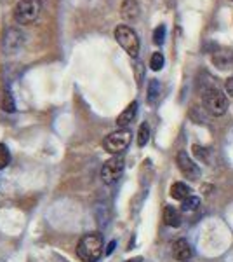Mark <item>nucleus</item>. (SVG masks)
Masks as SVG:
<instances>
[{
	"mask_svg": "<svg viewBox=\"0 0 233 262\" xmlns=\"http://www.w3.org/2000/svg\"><path fill=\"white\" fill-rule=\"evenodd\" d=\"M0 107H2L4 112H9L12 114L16 111V103H14V98H12V93L9 88H6L2 93V100H0Z\"/></svg>",
	"mask_w": 233,
	"mask_h": 262,
	"instance_id": "16",
	"label": "nucleus"
},
{
	"mask_svg": "<svg viewBox=\"0 0 233 262\" xmlns=\"http://www.w3.org/2000/svg\"><path fill=\"white\" fill-rule=\"evenodd\" d=\"M103 234L99 232H89L80 238L77 245V255L82 262H97L103 255Z\"/></svg>",
	"mask_w": 233,
	"mask_h": 262,
	"instance_id": "1",
	"label": "nucleus"
},
{
	"mask_svg": "<svg viewBox=\"0 0 233 262\" xmlns=\"http://www.w3.org/2000/svg\"><path fill=\"white\" fill-rule=\"evenodd\" d=\"M125 262H143V257H136V259H131V260H125Z\"/></svg>",
	"mask_w": 233,
	"mask_h": 262,
	"instance_id": "25",
	"label": "nucleus"
},
{
	"mask_svg": "<svg viewBox=\"0 0 233 262\" xmlns=\"http://www.w3.org/2000/svg\"><path fill=\"white\" fill-rule=\"evenodd\" d=\"M24 44V33L19 30V27H9L4 33L2 40V49L6 54H14L16 51H19Z\"/></svg>",
	"mask_w": 233,
	"mask_h": 262,
	"instance_id": "7",
	"label": "nucleus"
},
{
	"mask_svg": "<svg viewBox=\"0 0 233 262\" xmlns=\"http://www.w3.org/2000/svg\"><path fill=\"white\" fill-rule=\"evenodd\" d=\"M136 114H138V101H131V103L124 108V112H122L120 116L117 117V126L120 129H125L127 126H129L131 122L134 121Z\"/></svg>",
	"mask_w": 233,
	"mask_h": 262,
	"instance_id": "10",
	"label": "nucleus"
},
{
	"mask_svg": "<svg viewBox=\"0 0 233 262\" xmlns=\"http://www.w3.org/2000/svg\"><path fill=\"white\" fill-rule=\"evenodd\" d=\"M160 95H162V88H160V82L157 81V79H151V81L148 82L146 101L150 105H157V101H159Z\"/></svg>",
	"mask_w": 233,
	"mask_h": 262,
	"instance_id": "14",
	"label": "nucleus"
},
{
	"mask_svg": "<svg viewBox=\"0 0 233 262\" xmlns=\"http://www.w3.org/2000/svg\"><path fill=\"white\" fill-rule=\"evenodd\" d=\"M164 63H165V58H164V54L162 53H153L151 54V58H150V69L153 70V72H159V70H162L164 69Z\"/></svg>",
	"mask_w": 233,
	"mask_h": 262,
	"instance_id": "18",
	"label": "nucleus"
},
{
	"mask_svg": "<svg viewBox=\"0 0 233 262\" xmlns=\"http://www.w3.org/2000/svg\"><path fill=\"white\" fill-rule=\"evenodd\" d=\"M164 222H165V226H169V227H179L181 226V215L174 206H165Z\"/></svg>",
	"mask_w": 233,
	"mask_h": 262,
	"instance_id": "13",
	"label": "nucleus"
},
{
	"mask_svg": "<svg viewBox=\"0 0 233 262\" xmlns=\"http://www.w3.org/2000/svg\"><path fill=\"white\" fill-rule=\"evenodd\" d=\"M213 63L216 67H219L221 70H226L233 67V51H216L213 54Z\"/></svg>",
	"mask_w": 233,
	"mask_h": 262,
	"instance_id": "12",
	"label": "nucleus"
},
{
	"mask_svg": "<svg viewBox=\"0 0 233 262\" xmlns=\"http://www.w3.org/2000/svg\"><path fill=\"white\" fill-rule=\"evenodd\" d=\"M115 245H117V242H112L108 245V248H107V255H110V253L113 252V248H115Z\"/></svg>",
	"mask_w": 233,
	"mask_h": 262,
	"instance_id": "24",
	"label": "nucleus"
},
{
	"mask_svg": "<svg viewBox=\"0 0 233 262\" xmlns=\"http://www.w3.org/2000/svg\"><path fill=\"white\" fill-rule=\"evenodd\" d=\"M124 158L122 156H115V158L108 159L107 163L103 164L101 168V180L105 182L107 185H112L120 179V175L124 173Z\"/></svg>",
	"mask_w": 233,
	"mask_h": 262,
	"instance_id": "6",
	"label": "nucleus"
},
{
	"mask_svg": "<svg viewBox=\"0 0 233 262\" xmlns=\"http://www.w3.org/2000/svg\"><path fill=\"white\" fill-rule=\"evenodd\" d=\"M113 37H115V40L118 42V46H120L131 58H138L141 44H139L138 33L134 32L129 25H118L115 28V32H113Z\"/></svg>",
	"mask_w": 233,
	"mask_h": 262,
	"instance_id": "3",
	"label": "nucleus"
},
{
	"mask_svg": "<svg viewBox=\"0 0 233 262\" xmlns=\"http://www.w3.org/2000/svg\"><path fill=\"white\" fill-rule=\"evenodd\" d=\"M11 163V152L7 149L6 143H0V170L7 168Z\"/></svg>",
	"mask_w": 233,
	"mask_h": 262,
	"instance_id": "20",
	"label": "nucleus"
},
{
	"mask_svg": "<svg viewBox=\"0 0 233 262\" xmlns=\"http://www.w3.org/2000/svg\"><path fill=\"white\" fill-rule=\"evenodd\" d=\"M193 154L197 156L198 159H207V152H205V149H202V147H198V145H195V147H193Z\"/></svg>",
	"mask_w": 233,
	"mask_h": 262,
	"instance_id": "22",
	"label": "nucleus"
},
{
	"mask_svg": "<svg viewBox=\"0 0 233 262\" xmlns=\"http://www.w3.org/2000/svg\"><path fill=\"white\" fill-rule=\"evenodd\" d=\"M190 187L183 182H176V184L171 185V196L174 198V200H179V201H185L186 198H190L192 194H190Z\"/></svg>",
	"mask_w": 233,
	"mask_h": 262,
	"instance_id": "15",
	"label": "nucleus"
},
{
	"mask_svg": "<svg viewBox=\"0 0 233 262\" xmlns=\"http://www.w3.org/2000/svg\"><path fill=\"white\" fill-rule=\"evenodd\" d=\"M224 90H226V93L230 96H233V77H228L226 82H224Z\"/></svg>",
	"mask_w": 233,
	"mask_h": 262,
	"instance_id": "23",
	"label": "nucleus"
},
{
	"mask_svg": "<svg viewBox=\"0 0 233 262\" xmlns=\"http://www.w3.org/2000/svg\"><path fill=\"white\" fill-rule=\"evenodd\" d=\"M177 166H179L181 173L190 180H198L200 179V168L195 164L193 159H190V156L185 150H181L177 154Z\"/></svg>",
	"mask_w": 233,
	"mask_h": 262,
	"instance_id": "8",
	"label": "nucleus"
},
{
	"mask_svg": "<svg viewBox=\"0 0 233 262\" xmlns=\"http://www.w3.org/2000/svg\"><path fill=\"white\" fill-rule=\"evenodd\" d=\"M172 255H174V259L179 262L188 260L190 257L193 255L192 245L186 242V239H177V242L172 245Z\"/></svg>",
	"mask_w": 233,
	"mask_h": 262,
	"instance_id": "11",
	"label": "nucleus"
},
{
	"mask_svg": "<svg viewBox=\"0 0 233 262\" xmlns=\"http://www.w3.org/2000/svg\"><path fill=\"white\" fill-rule=\"evenodd\" d=\"M42 11V0H18L12 9V18L18 25H32L39 19Z\"/></svg>",
	"mask_w": 233,
	"mask_h": 262,
	"instance_id": "2",
	"label": "nucleus"
},
{
	"mask_svg": "<svg viewBox=\"0 0 233 262\" xmlns=\"http://www.w3.org/2000/svg\"><path fill=\"white\" fill-rule=\"evenodd\" d=\"M131 137H133V133H131L129 129H117V131H113V133H110L107 138H105V142H103V145H105V149H107L110 154H122L127 147H129V143H131Z\"/></svg>",
	"mask_w": 233,
	"mask_h": 262,
	"instance_id": "5",
	"label": "nucleus"
},
{
	"mask_svg": "<svg viewBox=\"0 0 233 262\" xmlns=\"http://www.w3.org/2000/svg\"><path fill=\"white\" fill-rule=\"evenodd\" d=\"M198 206H200V200H198V198H195V196H190V198H186V200L183 201L181 210L188 213V212H195V210H198Z\"/></svg>",
	"mask_w": 233,
	"mask_h": 262,
	"instance_id": "19",
	"label": "nucleus"
},
{
	"mask_svg": "<svg viewBox=\"0 0 233 262\" xmlns=\"http://www.w3.org/2000/svg\"><path fill=\"white\" fill-rule=\"evenodd\" d=\"M165 25H159L153 30V44L155 46H162L165 40Z\"/></svg>",
	"mask_w": 233,
	"mask_h": 262,
	"instance_id": "21",
	"label": "nucleus"
},
{
	"mask_svg": "<svg viewBox=\"0 0 233 262\" xmlns=\"http://www.w3.org/2000/svg\"><path fill=\"white\" fill-rule=\"evenodd\" d=\"M202 101H204L205 111L209 112L211 116L218 117V116H223V114L228 111V98L223 95L218 86L205 88L204 95H202Z\"/></svg>",
	"mask_w": 233,
	"mask_h": 262,
	"instance_id": "4",
	"label": "nucleus"
},
{
	"mask_svg": "<svg viewBox=\"0 0 233 262\" xmlns=\"http://www.w3.org/2000/svg\"><path fill=\"white\" fill-rule=\"evenodd\" d=\"M148 140H150V126L146 124V122H143L141 126H139V131H138V145L139 147H145Z\"/></svg>",
	"mask_w": 233,
	"mask_h": 262,
	"instance_id": "17",
	"label": "nucleus"
},
{
	"mask_svg": "<svg viewBox=\"0 0 233 262\" xmlns=\"http://www.w3.org/2000/svg\"><path fill=\"white\" fill-rule=\"evenodd\" d=\"M120 14L125 21H136L141 14V7H139L138 0H124L120 6Z\"/></svg>",
	"mask_w": 233,
	"mask_h": 262,
	"instance_id": "9",
	"label": "nucleus"
}]
</instances>
